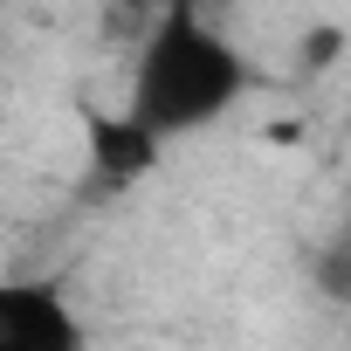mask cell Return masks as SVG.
I'll list each match as a JSON object with an SVG mask.
<instances>
[{
	"mask_svg": "<svg viewBox=\"0 0 351 351\" xmlns=\"http://www.w3.org/2000/svg\"><path fill=\"white\" fill-rule=\"evenodd\" d=\"M0 351H90V324L62 282L14 276L0 282Z\"/></svg>",
	"mask_w": 351,
	"mask_h": 351,
	"instance_id": "cell-3",
	"label": "cell"
},
{
	"mask_svg": "<svg viewBox=\"0 0 351 351\" xmlns=\"http://www.w3.org/2000/svg\"><path fill=\"white\" fill-rule=\"evenodd\" d=\"M310 282H317V296H330V303H351V228H337V234L317 248V262H310Z\"/></svg>",
	"mask_w": 351,
	"mask_h": 351,
	"instance_id": "cell-4",
	"label": "cell"
},
{
	"mask_svg": "<svg viewBox=\"0 0 351 351\" xmlns=\"http://www.w3.org/2000/svg\"><path fill=\"white\" fill-rule=\"evenodd\" d=\"M165 145L131 117V110H104V104H83V172H76V193L90 207L104 200H124L131 186H145L158 172Z\"/></svg>",
	"mask_w": 351,
	"mask_h": 351,
	"instance_id": "cell-2",
	"label": "cell"
},
{
	"mask_svg": "<svg viewBox=\"0 0 351 351\" xmlns=\"http://www.w3.org/2000/svg\"><path fill=\"white\" fill-rule=\"evenodd\" d=\"M248 90H255V62L241 56V42L228 28H214L200 8H165V14H152V28L131 56L124 110L158 145H180V138L221 124Z\"/></svg>",
	"mask_w": 351,
	"mask_h": 351,
	"instance_id": "cell-1",
	"label": "cell"
}]
</instances>
